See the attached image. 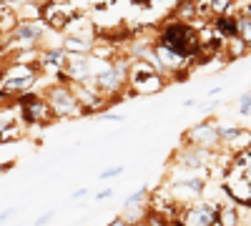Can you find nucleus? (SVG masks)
<instances>
[{
    "label": "nucleus",
    "instance_id": "1",
    "mask_svg": "<svg viewBox=\"0 0 251 226\" xmlns=\"http://www.w3.org/2000/svg\"><path fill=\"white\" fill-rule=\"evenodd\" d=\"M156 43H161L163 48H169L176 55L186 58L191 71H194V66L203 63L201 35L194 28V23H186V20H178V18L166 20V23H161L158 30H156Z\"/></svg>",
    "mask_w": 251,
    "mask_h": 226
},
{
    "label": "nucleus",
    "instance_id": "2",
    "mask_svg": "<svg viewBox=\"0 0 251 226\" xmlns=\"http://www.w3.org/2000/svg\"><path fill=\"white\" fill-rule=\"evenodd\" d=\"M166 86H169V80L156 71V66H151L149 60L133 58L131 68H128V78H126V88H128V91H123V98H131V96H156Z\"/></svg>",
    "mask_w": 251,
    "mask_h": 226
},
{
    "label": "nucleus",
    "instance_id": "3",
    "mask_svg": "<svg viewBox=\"0 0 251 226\" xmlns=\"http://www.w3.org/2000/svg\"><path fill=\"white\" fill-rule=\"evenodd\" d=\"M43 98L48 100V106L53 108L58 121H68V118H80V106L71 91V86L63 83H48L43 91Z\"/></svg>",
    "mask_w": 251,
    "mask_h": 226
},
{
    "label": "nucleus",
    "instance_id": "4",
    "mask_svg": "<svg viewBox=\"0 0 251 226\" xmlns=\"http://www.w3.org/2000/svg\"><path fill=\"white\" fill-rule=\"evenodd\" d=\"M211 161H214L211 149H199V146H188V143H183V149H178L171 158V163H176L181 174H201L211 169Z\"/></svg>",
    "mask_w": 251,
    "mask_h": 226
},
{
    "label": "nucleus",
    "instance_id": "5",
    "mask_svg": "<svg viewBox=\"0 0 251 226\" xmlns=\"http://www.w3.org/2000/svg\"><path fill=\"white\" fill-rule=\"evenodd\" d=\"M20 108V121L25 123V126H50V123H55L58 118H55V113H53V108L48 106V100L43 98V93H38V96H33L28 103H23V106H18Z\"/></svg>",
    "mask_w": 251,
    "mask_h": 226
},
{
    "label": "nucleus",
    "instance_id": "6",
    "mask_svg": "<svg viewBox=\"0 0 251 226\" xmlns=\"http://www.w3.org/2000/svg\"><path fill=\"white\" fill-rule=\"evenodd\" d=\"M75 100H78V106H80V118H86V116H98L103 111H108L111 103H108V98H103L93 86L88 83H68Z\"/></svg>",
    "mask_w": 251,
    "mask_h": 226
},
{
    "label": "nucleus",
    "instance_id": "7",
    "mask_svg": "<svg viewBox=\"0 0 251 226\" xmlns=\"http://www.w3.org/2000/svg\"><path fill=\"white\" fill-rule=\"evenodd\" d=\"M183 143H188V146H199V149H211L216 151L219 149V126L214 118H206L201 123H196L194 128H188L181 138Z\"/></svg>",
    "mask_w": 251,
    "mask_h": 226
},
{
    "label": "nucleus",
    "instance_id": "8",
    "mask_svg": "<svg viewBox=\"0 0 251 226\" xmlns=\"http://www.w3.org/2000/svg\"><path fill=\"white\" fill-rule=\"evenodd\" d=\"M78 13V8L73 3H66V0H46L43 3V20L46 25L53 30H66V25L73 20V15Z\"/></svg>",
    "mask_w": 251,
    "mask_h": 226
},
{
    "label": "nucleus",
    "instance_id": "9",
    "mask_svg": "<svg viewBox=\"0 0 251 226\" xmlns=\"http://www.w3.org/2000/svg\"><path fill=\"white\" fill-rule=\"evenodd\" d=\"M38 83H40V71L30 73V75H8V73H3V78H0V91H3L10 100H15L18 96H23L28 91H40Z\"/></svg>",
    "mask_w": 251,
    "mask_h": 226
},
{
    "label": "nucleus",
    "instance_id": "10",
    "mask_svg": "<svg viewBox=\"0 0 251 226\" xmlns=\"http://www.w3.org/2000/svg\"><path fill=\"white\" fill-rule=\"evenodd\" d=\"M68 53L63 46H53V48H38V58H35V68L40 71V75H55L58 71L66 68Z\"/></svg>",
    "mask_w": 251,
    "mask_h": 226
},
{
    "label": "nucleus",
    "instance_id": "11",
    "mask_svg": "<svg viewBox=\"0 0 251 226\" xmlns=\"http://www.w3.org/2000/svg\"><path fill=\"white\" fill-rule=\"evenodd\" d=\"M219 146H224L234 156L251 146V131H246L241 126H219Z\"/></svg>",
    "mask_w": 251,
    "mask_h": 226
},
{
    "label": "nucleus",
    "instance_id": "12",
    "mask_svg": "<svg viewBox=\"0 0 251 226\" xmlns=\"http://www.w3.org/2000/svg\"><path fill=\"white\" fill-rule=\"evenodd\" d=\"M214 209L216 203L214 201H194V203H186L183 206V224L186 226H211L214 224Z\"/></svg>",
    "mask_w": 251,
    "mask_h": 226
},
{
    "label": "nucleus",
    "instance_id": "13",
    "mask_svg": "<svg viewBox=\"0 0 251 226\" xmlns=\"http://www.w3.org/2000/svg\"><path fill=\"white\" fill-rule=\"evenodd\" d=\"M66 75L71 78V83H86L88 78H93V66H91V55H75L68 53L66 60Z\"/></svg>",
    "mask_w": 251,
    "mask_h": 226
},
{
    "label": "nucleus",
    "instance_id": "14",
    "mask_svg": "<svg viewBox=\"0 0 251 226\" xmlns=\"http://www.w3.org/2000/svg\"><path fill=\"white\" fill-rule=\"evenodd\" d=\"M60 46L66 48V53H75V55H91V53H93V48H96V40L63 33V43H60Z\"/></svg>",
    "mask_w": 251,
    "mask_h": 226
},
{
    "label": "nucleus",
    "instance_id": "15",
    "mask_svg": "<svg viewBox=\"0 0 251 226\" xmlns=\"http://www.w3.org/2000/svg\"><path fill=\"white\" fill-rule=\"evenodd\" d=\"M25 136V123L23 121H13L5 128H0V143H15Z\"/></svg>",
    "mask_w": 251,
    "mask_h": 226
},
{
    "label": "nucleus",
    "instance_id": "16",
    "mask_svg": "<svg viewBox=\"0 0 251 226\" xmlns=\"http://www.w3.org/2000/svg\"><path fill=\"white\" fill-rule=\"evenodd\" d=\"M249 48H246V43H244V40L239 38V35H234V38H226V43H224V58L226 60H236L239 55H244Z\"/></svg>",
    "mask_w": 251,
    "mask_h": 226
},
{
    "label": "nucleus",
    "instance_id": "17",
    "mask_svg": "<svg viewBox=\"0 0 251 226\" xmlns=\"http://www.w3.org/2000/svg\"><path fill=\"white\" fill-rule=\"evenodd\" d=\"M149 196H151V191L149 189H136L131 196H126V201L121 203V211H126V209H138V206H149Z\"/></svg>",
    "mask_w": 251,
    "mask_h": 226
},
{
    "label": "nucleus",
    "instance_id": "18",
    "mask_svg": "<svg viewBox=\"0 0 251 226\" xmlns=\"http://www.w3.org/2000/svg\"><path fill=\"white\" fill-rule=\"evenodd\" d=\"M234 10V0H208V13L211 15H224Z\"/></svg>",
    "mask_w": 251,
    "mask_h": 226
},
{
    "label": "nucleus",
    "instance_id": "19",
    "mask_svg": "<svg viewBox=\"0 0 251 226\" xmlns=\"http://www.w3.org/2000/svg\"><path fill=\"white\" fill-rule=\"evenodd\" d=\"M236 18H239V38L251 50V18H246V15H236Z\"/></svg>",
    "mask_w": 251,
    "mask_h": 226
},
{
    "label": "nucleus",
    "instance_id": "20",
    "mask_svg": "<svg viewBox=\"0 0 251 226\" xmlns=\"http://www.w3.org/2000/svg\"><path fill=\"white\" fill-rule=\"evenodd\" d=\"M236 106H239V108H236L239 116H249V113H251V91H246V93L239 98V103H236Z\"/></svg>",
    "mask_w": 251,
    "mask_h": 226
},
{
    "label": "nucleus",
    "instance_id": "21",
    "mask_svg": "<svg viewBox=\"0 0 251 226\" xmlns=\"http://www.w3.org/2000/svg\"><path fill=\"white\" fill-rule=\"evenodd\" d=\"M123 171H126V166H108L106 171H100V181L118 178V176H123Z\"/></svg>",
    "mask_w": 251,
    "mask_h": 226
},
{
    "label": "nucleus",
    "instance_id": "22",
    "mask_svg": "<svg viewBox=\"0 0 251 226\" xmlns=\"http://www.w3.org/2000/svg\"><path fill=\"white\" fill-rule=\"evenodd\" d=\"M98 118H100V121H108V123H123V121H126L121 113H108V111L98 113Z\"/></svg>",
    "mask_w": 251,
    "mask_h": 226
},
{
    "label": "nucleus",
    "instance_id": "23",
    "mask_svg": "<svg viewBox=\"0 0 251 226\" xmlns=\"http://www.w3.org/2000/svg\"><path fill=\"white\" fill-rule=\"evenodd\" d=\"M53 219H55V211H48V214H43V216H38L33 226H48Z\"/></svg>",
    "mask_w": 251,
    "mask_h": 226
},
{
    "label": "nucleus",
    "instance_id": "24",
    "mask_svg": "<svg viewBox=\"0 0 251 226\" xmlns=\"http://www.w3.org/2000/svg\"><path fill=\"white\" fill-rule=\"evenodd\" d=\"M106 226H131V224L126 221V216H121V214H118V216H113V219H111Z\"/></svg>",
    "mask_w": 251,
    "mask_h": 226
},
{
    "label": "nucleus",
    "instance_id": "25",
    "mask_svg": "<svg viewBox=\"0 0 251 226\" xmlns=\"http://www.w3.org/2000/svg\"><path fill=\"white\" fill-rule=\"evenodd\" d=\"M3 3H5L10 10H18L20 5H23V3H28V0H3Z\"/></svg>",
    "mask_w": 251,
    "mask_h": 226
},
{
    "label": "nucleus",
    "instance_id": "26",
    "mask_svg": "<svg viewBox=\"0 0 251 226\" xmlns=\"http://www.w3.org/2000/svg\"><path fill=\"white\" fill-rule=\"evenodd\" d=\"M111 196H113V189H103V191H98V194H96V199H98V201H106V199H111Z\"/></svg>",
    "mask_w": 251,
    "mask_h": 226
},
{
    "label": "nucleus",
    "instance_id": "27",
    "mask_svg": "<svg viewBox=\"0 0 251 226\" xmlns=\"http://www.w3.org/2000/svg\"><path fill=\"white\" fill-rule=\"evenodd\" d=\"M13 214H15V209H5V211H0V224H5Z\"/></svg>",
    "mask_w": 251,
    "mask_h": 226
},
{
    "label": "nucleus",
    "instance_id": "28",
    "mask_svg": "<svg viewBox=\"0 0 251 226\" xmlns=\"http://www.w3.org/2000/svg\"><path fill=\"white\" fill-rule=\"evenodd\" d=\"M10 103H13V100H10V98H8V96L3 93V91H0V111H3L5 106H10Z\"/></svg>",
    "mask_w": 251,
    "mask_h": 226
},
{
    "label": "nucleus",
    "instance_id": "29",
    "mask_svg": "<svg viewBox=\"0 0 251 226\" xmlns=\"http://www.w3.org/2000/svg\"><path fill=\"white\" fill-rule=\"evenodd\" d=\"M83 196H88V189H75L73 194H71V199L75 201V199H83Z\"/></svg>",
    "mask_w": 251,
    "mask_h": 226
},
{
    "label": "nucleus",
    "instance_id": "30",
    "mask_svg": "<svg viewBox=\"0 0 251 226\" xmlns=\"http://www.w3.org/2000/svg\"><path fill=\"white\" fill-rule=\"evenodd\" d=\"M166 226H186V224H183V219H181V216H174V219L166 221Z\"/></svg>",
    "mask_w": 251,
    "mask_h": 226
},
{
    "label": "nucleus",
    "instance_id": "31",
    "mask_svg": "<svg viewBox=\"0 0 251 226\" xmlns=\"http://www.w3.org/2000/svg\"><path fill=\"white\" fill-rule=\"evenodd\" d=\"M131 5H133V8H138V5H141V8H149L151 0H131Z\"/></svg>",
    "mask_w": 251,
    "mask_h": 226
},
{
    "label": "nucleus",
    "instance_id": "32",
    "mask_svg": "<svg viewBox=\"0 0 251 226\" xmlns=\"http://www.w3.org/2000/svg\"><path fill=\"white\" fill-rule=\"evenodd\" d=\"M196 103H199L196 98H186V100H183V108H191V106H196Z\"/></svg>",
    "mask_w": 251,
    "mask_h": 226
},
{
    "label": "nucleus",
    "instance_id": "33",
    "mask_svg": "<svg viewBox=\"0 0 251 226\" xmlns=\"http://www.w3.org/2000/svg\"><path fill=\"white\" fill-rule=\"evenodd\" d=\"M8 10H10V8H8V5H5V3H3V0H0V18H3V15H5V13H8Z\"/></svg>",
    "mask_w": 251,
    "mask_h": 226
},
{
    "label": "nucleus",
    "instance_id": "34",
    "mask_svg": "<svg viewBox=\"0 0 251 226\" xmlns=\"http://www.w3.org/2000/svg\"><path fill=\"white\" fill-rule=\"evenodd\" d=\"M0 78H3V71H0Z\"/></svg>",
    "mask_w": 251,
    "mask_h": 226
},
{
    "label": "nucleus",
    "instance_id": "35",
    "mask_svg": "<svg viewBox=\"0 0 251 226\" xmlns=\"http://www.w3.org/2000/svg\"><path fill=\"white\" fill-rule=\"evenodd\" d=\"M211 226H219V224H211Z\"/></svg>",
    "mask_w": 251,
    "mask_h": 226
}]
</instances>
